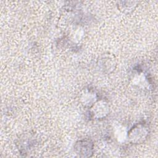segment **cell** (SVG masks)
I'll use <instances>...</instances> for the list:
<instances>
[{
	"label": "cell",
	"mask_w": 158,
	"mask_h": 158,
	"mask_svg": "<svg viewBox=\"0 0 158 158\" xmlns=\"http://www.w3.org/2000/svg\"><path fill=\"white\" fill-rule=\"evenodd\" d=\"M148 135V127L144 124L138 123L128 131L127 138L132 144H140L145 141Z\"/></svg>",
	"instance_id": "obj_1"
},
{
	"label": "cell",
	"mask_w": 158,
	"mask_h": 158,
	"mask_svg": "<svg viewBox=\"0 0 158 158\" xmlns=\"http://www.w3.org/2000/svg\"><path fill=\"white\" fill-rule=\"evenodd\" d=\"M74 150L79 157H91L93 152V143L89 140L78 141L74 146Z\"/></svg>",
	"instance_id": "obj_2"
},
{
	"label": "cell",
	"mask_w": 158,
	"mask_h": 158,
	"mask_svg": "<svg viewBox=\"0 0 158 158\" xmlns=\"http://www.w3.org/2000/svg\"><path fill=\"white\" fill-rule=\"evenodd\" d=\"M98 67L104 73L112 72L116 66V61L114 56L110 54H102L98 59Z\"/></svg>",
	"instance_id": "obj_3"
},
{
	"label": "cell",
	"mask_w": 158,
	"mask_h": 158,
	"mask_svg": "<svg viewBox=\"0 0 158 158\" xmlns=\"http://www.w3.org/2000/svg\"><path fill=\"white\" fill-rule=\"evenodd\" d=\"M91 112L93 117L96 118H104L109 112V104L104 100L98 101L91 106Z\"/></svg>",
	"instance_id": "obj_4"
},
{
	"label": "cell",
	"mask_w": 158,
	"mask_h": 158,
	"mask_svg": "<svg viewBox=\"0 0 158 158\" xmlns=\"http://www.w3.org/2000/svg\"><path fill=\"white\" fill-rule=\"evenodd\" d=\"M94 94L92 93H91L90 91H86L85 93H83V96L81 98V99L83 101V102L85 103V104L86 105H89V104H91L92 102H93V104L95 102L94 101ZM92 106V104H91Z\"/></svg>",
	"instance_id": "obj_5"
}]
</instances>
